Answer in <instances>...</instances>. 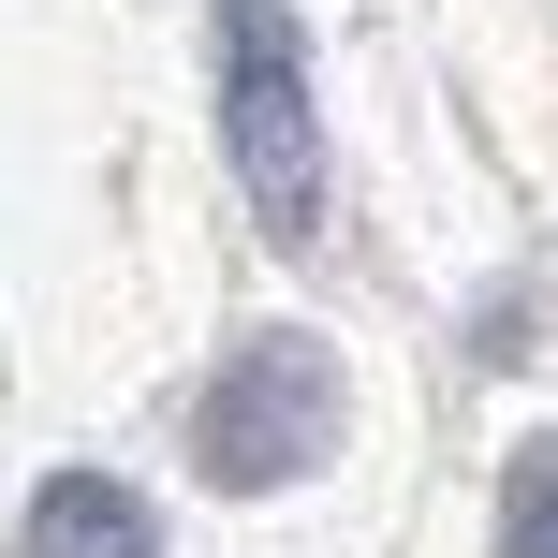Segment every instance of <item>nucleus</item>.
Here are the masks:
<instances>
[{
	"mask_svg": "<svg viewBox=\"0 0 558 558\" xmlns=\"http://www.w3.org/2000/svg\"><path fill=\"white\" fill-rule=\"evenodd\" d=\"M221 162L279 251L324 235V104H308L294 0H221Z\"/></svg>",
	"mask_w": 558,
	"mask_h": 558,
	"instance_id": "f257e3e1",
	"label": "nucleus"
},
{
	"mask_svg": "<svg viewBox=\"0 0 558 558\" xmlns=\"http://www.w3.org/2000/svg\"><path fill=\"white\" fill-rule=\"evenodd\" d=\"M338 412H353V383H338V353L308 324H265L221 353V383H206L192 412V471L235 485V500H265V485H308L338 456Z\"/></svg>",
	"mask_w": 558,
	"mask_h": 558,
	"instance_id": "f03ea898",
	"label": "nucleus"
},
{
	"mask_svg": "<svg viewBox=\"0 0 558 558\" xmlns=\"http://www.w3.org/2000/svg\"><path fill=\"white\" fill-rule=\"evenodd\" d=\"M29 558H162V530H147V500L118 471H59L29 500Z\"/></svg>",
	"mask_w": 558,
	"mask_h": 558,
	"instance_id": "7ed1b4c3",
	"label": "nucleus"
},
{
	"mask_svg": "<svg viewBox=\"0 0 558 558\" xmlns=\"http://www.w3.org/2000/svg\"><path fill=\"white\" fill-rule=\"evenodd\" d=\"M500 558H558V441H514V471H500Z\"/></svg>",
	"mask_w": 558,
	"mask_h": 558,
	"instance_id": "20e7f679",
	"label": "nucleus"
}]
</instances>
